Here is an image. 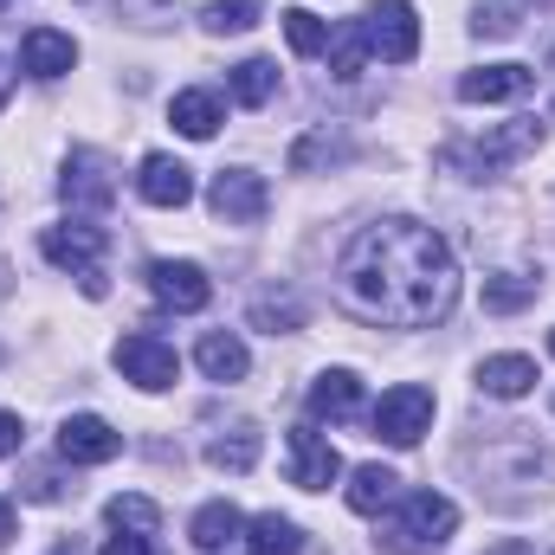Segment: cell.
<instances>
[{
  "label": "cell",
  "instance_id": "obj_15",
  "mask_svg": "<svg viewBox=\"0 0 555 555\" xmlns=\"http://www.w3.org/2000/svg\"><path fill=\"white\" fill-rule=\"evenodd\" d=\"M72 65H78L72 33H59V26H33V33L20 39V72H26V78H65Z\"/></svg>",
  "mask_w": 555,
  "mask_h": 555
},
{
  "label": "cell",
  "instance_id": "obj_5",
  "mask_svg": "<svg viewBox=\"0 0 555 555\" xmlns=\"http://www.w3.org/2000/svg\"><path fill=\"white\" fill-rule=\"evenodd\" d=\"M369 426H375V439H388V446H420L426 426H433V388H420V382L388 388V395L375 401Z\"/></svg>",
  "mask_w": 555,
  "mask_h": 555
},
{
  "label": "cell",
  "instance_id": "obj_28",
  "mask_svg": "<svg viewBox=\"0 0 555 555\" xmlns=\"http://www.w3.org/2000/svg\"><path fill=\"white\" fill-rule=\"evenodd\" d=\"M362 59H369L362 20H349L343 33H330V72H336V78H356V72H362Z\"/></svg>",
  "mask_w": 555,
  "mask_h": 555
},
{
  "label": "cell",
  "instance_id": "obj_21",
  "mask_svg": "<svg viewBox=\"0 0 555 555\" xmlns=\"http://www.w3.org/2000/svg\"><path fill=\"white\" fill-rule=\"evenodd\" d=\"M168 124H175L181 137L207 142L220 124H227V111H220V98H214V91H181V98L168 104Z\"/></svg>",
  "mask_w": 555,
  "mask_h": 555
},
{
  "label": "cell",
  "instance_id": "obj_25",
  "mask_svg": "<svg viewBox=\"0 0 555 555\" xmlns=\"http://www.w3.org/2000/svg\"><path fill=\"white\" fill-rule=\"evenodd\" d=\"M233 98L246 104V111H266L278 98V65L272 59H246V65H233Z\"/></svg>",
  "mask_w": 555,
  "mask_h": 555
},
{
  "label": "cell",
  "instance_id": "obj_33",
  "mask_svg": "<svg viewBox=\"0 0 555 555\" xmlns=\"http://www.w3.org/2000/svg\"><path fill=\"white\" fill-rule=\"evenodd\" d=\"M20 446H26V426H20V414H7V408H0V459H13Z\"/></svg>",
  "mask_w": 555,
  "mask_h": 555
},
{
  "label": "cell",
  "instance_id": "obj_39",
  "mask_svg": "<svg viewBox=\"0 0 555 555\" xmlns=\"http://www.w3.org/2000/svg\"><path fill=\"white\" fill-rule=\"evenodd\" d=\"M550 408H555V401H550Z\"/></svg>",
  "mask_w": 555,
  "mask_h": 555
},
{
  "label": "cell",
  "instance_id": "obj_9",
  "mask_svg": "<svg viewBox=\"0 0 555 555\" xmlns=\"http://www.w3.org/2000/svg\"><path fill=\"white\" fill-rule=\"evenodd\" d=\"M149 291H155L162 310H181V317L207 310V297H214V284H207V272L194 259H155L149 266Z\"/></svg>",
  "mask_w": 555,
  "mask_h": 555
},
{
  "label": "cell",
  "instance_id": "obj_29",
  "mask_svg": "<svg viewBox=\"0 0 555 555\" xmlns=\"http://www.w3.org/2000/svg\"><path fill=\"white\" fill-rule=\"evenodd\" d=\"M343 155H349V142L330 137V130H317V137H304L297 149H291V168L304 175V168H317V162H343Z\"/></svg>",
  "mask_w": 555,
  "mask_h": 555
},
{
  "label": "cell",
  "instance_id": "obj_12",
  "mask_svg": "<svg viewBox=\"0 0 555 555\" xmlns=\"http://www.w3.org/2000/svg\"><path fill=\"white\" fill-rule=\"evenodd\" d=\"M59 194H65L72 207H111V201H117L111 162H104L98 149H72V162H65V181H59Z\"/></svg>",
  "mask_w": 555,
  "mask_h": 555
},
{
  "label": "cell",
  "instance_id": "obj_35",
  "mask_svg": "<svg viewBox=\"0 0 555 555\" xmlns=\"http://www.w3.org/2000/svg\"><path fill=\"white\" fill-rule=\"evenodd\" d=\"M7 537H13V504L0 498V550H7Z\"/></svg>",
  "mask_w": 555,
  "mask_h": 555
},
{
  "label": "cell",
  "instance_id": "obj_14",
  "mask_svg": "<svg viewBox=\"0 0 555 555\" xmlns=\"http://www.w3.org/2000/svg\"><path fill=\"white\" fill-rule=\"evenodd\" d=\"M530 85H537V72L511 59V65H478V72H465V78H459V98H465V104H517Z\"/></svg>",
  "mask_w": 555,
  "mask_h": 555
},
{
  "label": "cell",
  "instance_id": "obj_24",
  "mask_svg": "<svg viewBox=\"0 0 555 555\" xmlns=\"http://www.w3.org/2000/svg\"><path fill=\"white\" fill-rule=\"evenodd\" d=\"M104 517H111V530H117V537H155V530H162L155 498H137V491L111 498V504H104Z\"/></svg>",
  "mask_w": 555,
  "mask_h": 555
},
{
  "label": "cell",
  "instance_id": "obj_11",
  "mask_svg": "<svg viewBox=\"0 0 555 555\" xmlns=\"http://www.w3.org/2000/svg\"><path fill=\"white\" fill-rule=\"evenodd\" d=\"M336 478H343L336 446H330L317 426H291V485H297V491H330Z\"/></svg>",
  "mask_w": 555,
  "mask_h": 555
},
{
  "label": "cell",
  "instance_id": "obj_8",
  "mask_svg": "<svg viewBox=\"0 0 555 555\" xmlns=\"http://www.w3.org/2000/svg\"><path fill=\"white\" fill-rule=\"evenodd\" d=\"M117 369H124V382H137L142 395H162V388H175L181 356H175L162 336L137 330V336H124V343H117Z\"/></svg>",
  "mask_w": 555,
  "mask_h": 555
},
{
  "label": "cell",
  "instance_id": "obj_31",
  "mask_svg": "<svg viewBox=\"0 0 555 555\" xmlns=\"http://www.w3.org/2000/svg\"><path fill=\"white\" fill-rule=\"evenodd\" d=\"M253 20H259L253 0H214V7H207V33H246Z\"/></svg>",
  "mask_w": 555,
  "mask_h": 555
},
{
  "label": "cell",
  "instance_id": "obj_26",
  "mask_svg": "<svg viewBox=\"0 0 555 555\" xmlns=\"http://www.w3.org/2000/svg\"><path fill=\"white\" fill-rule=\"evenodd\" d=\"M278 20H284V39H291V52H297V59L330 52V20H317L310 7H291V13H278Z\"/></svg>",
  "mask_w": 555,
  "mask_h": 555
},
{
  "label": "cell",
  "instance_id": "obj_19",
  "mask_svg": "<svg viewBox=\"0 0 555 555\" xmlns=\"http://www.w3.org/2000/svg\"><path fill=\"white\" fill-rule=\"evenodd\" d=\"M478 388H485L491 401H524V395L537 388V362H530V356H485Z\"/></svg>",
  "mask_w": 555,
  "mask_h": 555
},
{
  "label": "cell",
  "instance_id": "obj_22",
  "mask_svg": "<svg viewBox=\"0 0 555 555\" xmlns=\"http://www.w3.org/2000/svg\"><path fill=\"white\" fill-rule=\"evenodd\" d=\"M207 465H220V472H253V465H259V426H253V420L227 426V433L207 446Z\"/></svg>",
  "mask_w": 555,
  "mask_h": 555
},
{
  "label": "cell",
  "instance_id": "obj_38",
  "mask_svg": "<svg viewBox=\"0 0 555 555\" xmlns=\"http://www.w3.org/2000/svg\"><path fill=\"white\" fill-rule=\"evenodd\" d=\"M550 356H555V330H550Z\"/></svg>",
  "mask_w": 555,
  "mask_h": 555
},
{
  "label": "cell",
  "instance_id": "obj_1",
  "mask_svg": "<svg viewBox=\"0 0 555 555\" xmlns=\"http://www.w3.org/2000/svg\"><path fill=\"white\" fill-rule=\"evenodd\" d=\"M336 297L349 317L362 323H382V330H426V323H446L452 304H459V266H452V246L420 227V220H369L343 259H336Z\"/></svg>",
  "mask_w": 555,
  "mask_h": 555
},
{
  "label": "cell",
  "instance_id": "obj_37",
  "mask_svg": "<svg viewBox=\"0 0 555 555\" xmlns=\"http://www.w3.org/2000/svg\"><path fill=\"white\" fill-rule=\"evenodd\" d=\"M491 555H537V550H530V543H498Z\"/></svg>",
  "mask_w": 555,
  "mask_h": 555
},
{
  "label": "cell",
  "instance_id": "obj_20",
  "mask_svg": "<svg viewBox=\"0 0 555 555\" xmlns=\"http://www.w3.org/2000/svg\"><path fill=\"white\" fill-rule=\"evenodd\" d=\"M395 498H401V478H395L388 465H356V472H349V511H356V517H382Z\"/></svg>",
  "mask_w": 555,
  "mask_h": 555
},
{
  "label": "cell",
  "instance_id": "obj_7",
  "mask_svg": "<svg viewBox=\"0 0 555 555\" xmlns=\"http://www.w3.org/2000/svg\"><path fill=\"white\" fill-rule=\"evenodd\" d=\"M362 39H369V52H382L388 65H408L420 52V13L408 0H375V7L362 13Z\"/></svg>",
  "mask_w": 555,
  "mask_h": 555
},
{
  "label": "cell",
  "instance_id": "obj_27",
  "mask_svg": "<svg viewBox=\"0 0 555 555\" xmlns=\"http://www.w3.org/2000/svg\"><path fill=\"white\" fill-rule=\"evenodd\" d=\"M537 278H524V272H498V278H485V310H498V317H511V310H524V304H537Z\"/></svg>",
  "mask_w": 555,
  "mask_h": 555
},
{
  "label": "cell",
  "instance_id": "obj_4",
  "mask_svg": "<svg viewBox=\"0 0 555 555\" xmlns=\"http://www.w3.org/2000/svg\"><path fill=\"white\" fill-rule=\"evenodd\" d=\"M39 253L59 266V272H78L85 284V297H104V227H91V220H59V227H46L39 233Z\"/></svg>",
  "mask_w": 555,
  "mask_h": 555
},
{
  "label": "cell",
  "instance_id": "obj_6",
  "mask_svg": "<svg viewBox=\"0 0 555 555\" xmlns=\"http://www.w3.org/2000/svg\"><path fill=\"white\" fill-rule=\"evenodd\" d=\"M207 207H214V220H227V227H259L266 207H272V188H266V175H253V168H220L214 188H207Z\"/></svg>",
  "mask_w": 555,
  "mask_h": 555
},
{
  "label": "cell",
  "instance_id": "obj_36",
  "mask_svg": "<svg viewBox=\"0 0 555 555\" xmlns=\"http://www.w3.org/2000/svg\"><path fill=\"white\" fill-rule=\"evenodd\" d=\"M7 98H13V72H7V59H0V111H7Z\"/></svg>",
  "mask_w": 555,
  "mask_h": 555
},
{
  "label": "cell",
  "instance_id": "obj_18",
  "mask_svg": "<svg viewBox=\"0 0 555 555\" xmlns=\"http://www.w3.org/2000/svg\"><path fill=\"white\" fill-rule=\"evenodd\" d=\"M240 537H246V517H240L227 498H220V504H201V511H194V524H188V543H194V550H207V555L233 550Z\"/></svg>",
  "mask_w": 555,
  "mask_h": 555
},
{
  "label": "cell",
  "instance_id": "obj_32",
  "mask_svg": "<svg viewBox=\"0 0 555 555\" xmlns=\"http://www.w3.org/2000/svg\"><path fill=\"white\" fill-rule=\"evenodd\" d=\"M485 39H504V33H517V7H478V20H472Z\"/></svg>",
  "mask_w": 555,
  "mask_h": 555
},
{
  "label": "cell",
  "instance_id": "obj_3",
  "mask_svg": "<svg viewBox=\"0 0 555 555\" xmlns=\"http://www.w3.org/2000/svg\"><path fill=\"white\" fill-rule=\"evenodd\" d=\"M537 142H543V124H504V130H491V137H478V142H446L439 149V168L446 175H465V181H491L498 168H511Z\"/></svg>",
  "mask_w": 555,
  "mask_h": 555
},
{
  "label": "cell",
  "instance_id": "obj_10",
  "mask_svg": "<svg viewBox=\"0 0 555 555\" xmlns=\"http://www.w3.org/2000/svg\"><path fill=\"white\" fill-rule=\"evenodd\" d=\"M117 452H124V433H117L111 420L72 414L59 426V459H65V465H111Z\"/></svg>",
  "mask_w": 555,
  "mask_h": 555
},
{
  "label": "cell",
  "instance_id": "obj_30",
  "mask_svg": "<svg viewBox=\"0 0 555 555\" xmlns=\"http://www.w3.org/2000/svg\"><path fill=\"white\" fill-rule=\"evenodd\" d=\"M253 323L272 330V336H284V330L304 323V310H297V297H259V304H253Z\"/></svg>",
  "mask_w": 555,
  "mask_h": 555
},
{
  "label": "cell",
  "instance_id": "obj_16",
  "mask_svg": "<svg viewBox=\"0 0 555 555\" xmlns=\"http://www.w3.org/2000/svg\"><path fill=\"white\" fill-rule=\"evenodd\" d=\"M194 362H201L207 382H246V369H253V356H246V343L233 330H207L201 349H194Z\"/></svg>",
  "mask_w": 555,
  "mask_h": 555
},
{
  "label": "cell",
  "instance_id": "obj_17",
  "mask_svg": "<svg viewBox=\"0 0 555 555\" xmlns=\"http://www.w3.org/2000/svg\"><path fill=\"white\" fill-rule=\"evenodd\" d=\"M310 414L317 420H356L362 414V382L349 369H323L310 382Z\"/></svg>",
  "mask_w": 555,
  "mask_h": 555
},
{
  "label": "cell",
  "instance_id": "obj_13",
  "mask_svg": "<svg viewBox=\"0 0 555 555\" xmlns=\"http://www.w3.org/2000/svg\"><path fill=\"white\" fill-rule=\"evenodd\" d=\"M137 194L149 207H188V201H194V168L175 162V155H142Z\"/></svg>",
  "mask_w": 555,
  "mask_h": 555
},
{
  "label": "cell",
  "instance_id": "obj_2",
  "mask_svg": "<svg viewBox=\"0 0 555 555\" xmlns=\"http://www.w3.org/2000/svg\"><path fill=\"white\" fill-rule=\"evenodd\" d=\"M452 530H459V504L439 498V491H414V498H401V511L382 524V550L388 555H433V550L452 543Z\"/></svg>",
  "mask_w": 555,
  "mask_h": 555
},
{
  "label": "cell",
  "instance_id": "obj_34",
  "mask_svg": "<svg viewBox=\"0 0 555 555\" xmlns=\"http://www.w3.org/2000/svg\"><path fill=\"white\" fill-rule=\"evenodd\" d=\"M104 555H162V550H155V537H111Z\"/></svg>",
  "mask_w": 555,
  "mask_h": 555
},
{
  "label": "cell",
  "instance_id": "obj_23",
  "mask_svg": "<svg viewBox=\"0 0 555 555\" xmlns=\"http://www.w3.org/2000/svg\"><path fill=\"white\" fill-rule=\"evenodd\" d=\"M246 543H253V555H304V530H297L291 517L266 511V517L246 524Z\"/></svg>",
  "mask_w": 555,
  "mask_h": 555
}]
</instances>
